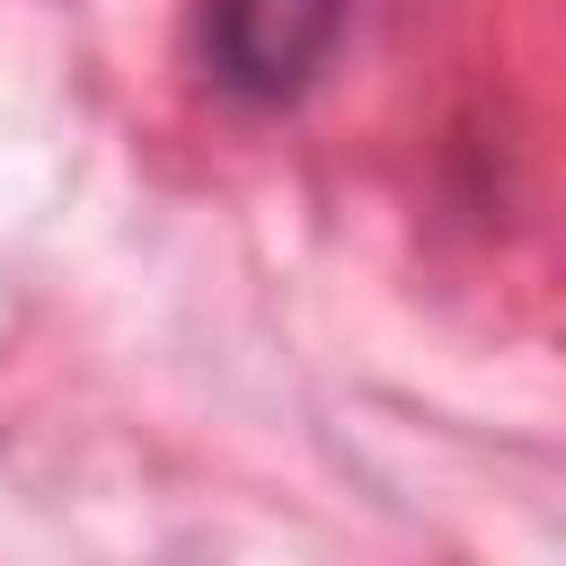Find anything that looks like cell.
<instances>
[{
    "instance_id": "1",
    "label": "cell",
    "mask_w": 566,
    "mask_h": 566,
    "mask_svg": "<svg viewBox=\"0 0 566 566\" xmlns=\"http://www.w3.org/2000/svg\"><path fill=\"white\" fill-rule=\"evenodd\" d=\"M345 44V0H203V80L230 106H292Z\"/></svg>"
}]
</instances>
